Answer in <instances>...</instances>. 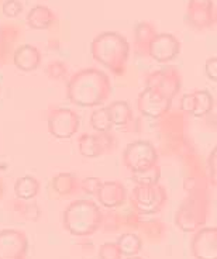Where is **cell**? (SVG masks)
Listing matches in <instances>:
<instances>
[{
	"label": "cell",
	"mask_w": 217,
	"mask_h": 259,
	"mask_svg": "<svg viewBox=\"0 0 217 259\" xmlns=\"http://www.w3.org/2000/svg\"><path fill=\"white\" fill-rule=\"evenodd\" d=\"M157 28L152 26L151 23L141 21L138 23L134 30V48L140 55H148L150 44L157 35Z\"/></svg>",
	"instance_id": "obj_19"
},
{
	"label": "cell",
	"mask_w": 217,
	"mask_h": 259,
	"mask_svg": "<svg viewBox=\"0 0 217 259\" xmlns=\"http://www.w3.org/2000/svg\"><path fill=\"white\" fill-rule=\"evenodd\" d=\"M91 54L95 61L106 66L114 75H124L125 65L130 55V44L124 35L116 31L99 34L91 44Z\"/></svg>",
	"instance_id": "obj_3"
},
{
	"label": "cell",
	"mask_w": 217,
	"mask_h": 259,
	"mask_svg": "<svg viewBox=\"0 0 217 259\" xmlns=\"http://www.w3.org/2000/svg\"><path fill=\"white\" fill-rule=\"evenodd\" d=\"M3 190H5V189H3V183H2V181H0V197L3 196Z\"/></svg>",
	"instance_id": "obj_31"
},
{
	"label": "cell",
	"mask_w": 217,
	"mask_h": 259,
	"mask_svg": "<svg viewBox=\"0 0 217 259\" xmlns=\"http://www.w3.org/2000/svg\"><path fill=\"white\" fill-rule=\"evenodd\" d=\"M204 71H206V75L207 78L216 82L217 80V58L213 57V58L207 59V62L204 65Z\"/></svg>",
	"instance_id": "obj_29"
},
{
	"label": "cell",
	"mask_w": 217,
	"mask_h": 259,
	"mask_svg": "<svg viewBox=\"0 0 217 259\" xmlns=\"http://www.w3.org/2000/svg\"><path fill=\"white\" fill-rule=\"evenodd\" d=\"M179 52H181V42L175 35L169 32L157 34L148 48V55L159 64L171 62L179 55Z\"/></svg>",
	"instance_id": "obj_10"
},
{
	"label": "cell",
	"mask_w": 217,
	"mask_h": 259,
	"mask_svg": "<svg viewBox=\"0 0 217 259\" xmlns=\"http://www.w3.org/2000/svg\"><path fill=\"white\" fill-rule=\"evenodd\" d=\"M21 37V28L13 24H2L0 26V61L12 54L13 46Z\"/></svg>",
	"instance_id": "obj_20"
},
{
	"label": "cell",
	"mask_w": 217,
	"mask_h": 259,
	"mask_svg": "<svg viewBox=\"0 0 217 259\" xmlns=\"http://www.w3.org/2000/svg\"><path fill=\"white\" fill-rule=\"evenodd\" d=\"M145 89L137 97L140 113L150 118L165 116L181 89V75L178 69L169 66L162 71L152 72L145 79Z\"/></svg>",
	"instance_id": "obj_1"
},
{
	"label": "cell",
	"mask_w": 217,
	"mask_h": 259,
	"mask_svg": "<svg viewBox=\"0 0 217 259\" xmlns=\"http://www.w3.org/2000/svg\"><path fill=\"white\" fill-rule=\"evenodd\" d=\"M99 203L107 208H114L121 206L125 201L127 192L125 188L118 182H106L102 183L96 192Z\"/></svg>",
	"instance_id": "obj_15"
},
{
	"label": "cell",
	"mask_w": 217,
	"mask_h": 259,
	"mask_svg": "<svg viewBox=\"0 0 217 259\" xmlns=\"http://www.w3.org/2000/svg\"><path fill=\"white\" fill-rule=\"evenodd\" d=\"M192 253L196 259H217V230H197L192 240Z\"/></svg>",
	"instance_id": "obj_13"
},
{
	"label": "cell",
	"mask_w": 217,
	"mask_h": 259,
	"mask_svg": "<svg viewBox=\"0 0 217 259\" xmlns=\"http://www.w3.org/2000/svg\"><path fill=\"white\" fill-rule=\"evenodd\" d=\"M128 259H141V258H138V256H132V258H128Z\"/></svg>",
	"instance_id": "obj_32"
},
{
	"label": "cell",
	"mask_w": 217,
	"mask_h": 259,
	"mask_svg": "<svg viewBox=\"0 0 217 259\" xmlns=\"http://www.w3.org/2000/svg\"><path fill=\"white\" fill-rule=\"evenodd\" d=\"M62 219L64 227L72 235L86 237L98 231L103 221V214L96 203L80 199L68 206Z\"/></svg>",
	"instance_id": "obj_4"
},
{
	"label": "cell",
	"mask_w": 217,
	"mask_h": 259,
	"mask_svg": "<svg viewBox=\"0 0 217 259\" xmlns=\"http://www.w3.org/2000/svg\"><path fill=\"white\" fill-rule=\"evenodd\" d=\"M79 116L72 109L57 107L48 114V130L51 136L59 140H68L78 133Z\"/></svg>",
	"instance_id": "obj_8"
},
{
	"label": "cell",
	"mask_w": 217,
	"mask_h": 259,
	"mask_svg": "<svg viewBox=\"0 0 217 259\" xmlns=\"http://www.w3.org/2000/svg\"><path fill=\"white\" fill-rule=\"evenodd\" d=\"M26 234L19 230L0 231V259H24L27 252Z\"/></svg>",
	"instance_id": "obj_12"
},
{
	"label": "cell",
	"mask_w": 217,
	"mask_h": 259,
	"mask_svg": "<svg viewBox=\"0 0 217 259\" xmlns=\"http://www.w3.org/2000/svg\"><path fill=\"white\" fill-rule=\"evenodd\" d=\"M123 163L134 176L141 175L158 166L157 149L150 141L137 140L128 144L123 151Z\"/></svg>",
	"instance_id": "obj_5"
},
{
	"label": "cell",
	"mask_w": 217,
	"mask_h": 259,
	"mask_svg": "<svg viewBox=\"0 0 217 259\" xmlns=\"http://www.w3.org/2000/svg\"><path fill=\"white\" fill-rule=\"evenodd\" d=\"M46 72L48 78L54 79V80H61V79H64L66 76L68 68H66V65L64 62L55 61V62H51V64L47 66Z\"/></svg>",
	"instance_id": "obj_25"
},
{
	"label": "cell",
	"mask_w": 217,
	"mask_h": 259,
	"mask_svg": "<svg viewBox=\"0 0 217 259\" xmlns=\"http://www.w3.org/2000/svg\"><path fill=\"white\" fill-rule=\"evenodd\" d=\"M39 192V182L34 176H23L16 181L14 193L19 200H31Z\"/></svg>",
	"instance_id": "obj_22"
},
{
	"label": "cell",
	"mask_w": 217,
	"mask_h": 259,
	"mask_svg": "<svg viewBox=\"0 0 217 259\" xmlns=\"http://www.w3.org/2000/svg\"><path fill=\"white\" fill-rule=\"evenodd\" d=\"M13 62L16 68L23 72L35 71L41 64V52L31 44H23L13 52Z\"/></svg>",
	"instance_id": "obj_16"
},
{
	"label": "cell",
	"mask_w": 217,
	"mask_h": 259,
	"mask_svg": "<svg viewBox=\"0 0 217 259\" xmlns=\"http://www.w3.org/2000/svg\"><path fill=\"white\" fill-rule=\"evenodd\" d=\"M116 244H117L121 255H124L127 258L137 256V253H140L141 248H143V242L140 240V237L133 233L123 234Z\"/></svg>",
	"instance_id": "obj_23"
},
{
	"label": "cell",
	"mask_w": 217,
	"mask_h": 259,
	"mask_svg": "<svg viewBox=\"0 0 217 259\" xmlns=\"http://www.w3.org/2000/svg\"><path fill=\"white\" fill-rule=\"evenodd\" d=\"M109 114L112 118L113 125L117 128H121L123 131H127L134 123V114L130 104L124 100H116L110 106H107Z\"/></svg>",
	"instance_id": "obj_17"
},
{
	"label": "cell",
	"mask_w": 217,
	"mask_h": 259,
	"mask_svg": "<svg viewBox=\"0 0 217 259\" xmlns=\"http://www.w3.org/2000/svg\"><path fill=\"white\" fill-rule=\"evenodd\" d=\"M132 206L138 213L141 214H155L161 211L165 203L168 200V193L164 186L159 183H150L143 185L137 183V186L133 189Z\"/></svg>",
	"instance_id": "obj_6"
},
{
	"label": "cell",
	"mask_w": 217,
	"mask_h": 259,
	"mask_svg": "<svg viewBox=\"0 0 217 259\" xmlns=\"http://www.w3.org/2000/svg\"><path fill=\"white\" fill-rule=\"evenodd\" d=\"M206 208L207 206L202 196H192L177 213V224L186 233L196 231L206 221Z\"/></svg>",
	"instance_id": "obj_7"
},
{
	"label": "cell",
	"mask_w": 217,
	"mask_h": 259,
	"mask_svg": "<svg viewBox=\"0 0 217 259\" xmlns=\"http://www.w3.org/2000/svg\"><path fill=\"white\" fill-rule=\"evenodd\" d=\"M116 147V137H113L110 133L83 134L78 140L79 152L85 158H99L105 154H112Z\"/></svg>",
	"instance_id": "obj_9"
},
{
	"label": "cell",
	"mask_w": 217,
	"mask_h": 259,
	"mask_svg": "<svg viewBox=\"0 0 217 259\" xmlns=\"http://www.w3.org/2000/svg\"><path fill=\"white\" fill-rule=\"evenodd\" d=\"M100 185H102V182L99 181L98 178H86L80 182V189L88 194H96Z\"/></svg>",
	"instance_id": "obj_28"
},
{
	"label": "cell",
	"mask_w": 217,
	"mask_h": 259,
	"mask_svg": "<svg viewBox=\"0 0 217 259\" xmlns=\"http://www.w3.org/2000/svg\"><path fill=\"white\" fill-rule=\"evenodd\" d=\"M213 103V96L207 91H193L181 99V109L193 117H204L211 111Z\"/></svg>",
	"instance_id": "obj_14"
},
{
	"label": "cell",
	"mask_w": 217,
	"mask_h": 259,
	"mask_svg": "<svg viewBox=\"0 0 217 259\" xmlns=\"http://www.w3.org/2000/svg\"><path fill=\"white\" fill-rule=\"evenodd\" d=\"M100 259H121V252L116 242H105L99 249Z\"/></svg>",
	"instance_id": "obj_26"
},
{
	"label": "cell",
	"mask_w": 217,
	"mask_h": 259,
	"mask_svg": "<svg viewBox=\"0 0 217 259\" xmlns=\"http://www.w3.org/2000/svg\"><path fill=\"white\" fill-rule=\"evenodd\" d=\"M210 170H211V178H213V183H216V148L213 149L210 155Z\"/></svg>",
	"instance_id": "obj_30"
},
{
	"label": "cell",
	"mask_w": 217,
	"mask_h": 259,
	"mask_svg": "<svg viewBox=\"0 0 217 259\" xmlns=\"http://www.w3.org/2000/svg\"><path fill=\"white\" fill-rule=\"evenodd\" d=\"M66 93L68 99L79 107H96L109 99L112 83L105 72L86 68L71 78Z\"/></svg>",
	"instance_id": "obj_2"
},
{
	"label": "cell",
	"mask_w": 217,
	"mask_h": 259,
	"mask_svg": "<svg viewBox=\"0 0 217 259\" xmlns=\"http://www.w3.org/2000/svg\"><path fill=\"white\" fill-rule=\"evenodd\" d=\"M186 16L196 30H207L216 23V10L213 0H189Z\"/></svg>",
	"instance_id": "obj_11"
},
{
	"label": "cell",
	"mask_w": 217,
	"mask_h": 259,
	"mask_svg": "<svg viewBox=\"0 0 217 259\" xmlns=\"http://www.w3.org/2000/svg\"><path fill=\"white\" fill-rule=\"evenodd\" d=\"M55 23V14L47 6L33 7L27 14V24L33 30H48Z\"/></svg>",
	"instance_id": "obj_18"
},
{
	"label": "cell",
	"mask_w": 217,
	"mask_h": 259,
	"mask_svg": "<svg viewBox=\"0 0 217 259\" xmlns=\"http://www.w3.org/2000/svg\"><path fill=\"white\" fill-rule=\"evenodd\" d=\"M2 12L9 19H14V17H19L21 14L23 5H21L20 0H6L3 3V6H2Z\"/></svg>",
	"instance_id": "obj_27"
},
{
	"label": "cell",
	"mask_w": 217,
	"mask_h": 259,
	"mask_svg": "<svg viewBox=\"0 0 217 259\" xmlns=\"http://www.w3.org/2000/svg\"><path fill=\"white\" fill-rule=\"evenodd\" d=\"M53 190L58 196L66 197L72 196L80 189V181L76 175L73 174H59L51 182Z\"/></svg>",
	"instance_id": "obj_21"
},
{
	"label": "cell",
	"mask_w": 217,
	"mask_h": 259,
	"mask_svg": "<svg viewBox=\"0 0 217 259\" xmlns=\"http://www.w3.org/2000/svg\"><path fill=\"white\" fill-rule=\"evenodd\" d=\"M91 125L96 133H110V130L113 128V123L109 114V109L100 107L93 111L91 117Z\"/></svg>",
	"instance_id": "obj_24"
}]
</instances>
